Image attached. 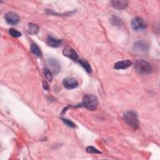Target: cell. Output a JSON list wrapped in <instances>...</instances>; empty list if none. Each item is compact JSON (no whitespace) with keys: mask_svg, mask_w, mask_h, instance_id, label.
I'll list each match as a JSON object with an SVG mask.
<instances>
[{"mask_svg":"<svg viewBox=\"0 0 160 160\" xmlns=\"http://www.w3.org/2000/svg\"><path fill=\"white\" fill-rule=\"evenodd\" d=\"M124 121L132 129H136L139 127V121L136 113L133 111L126 112L123 116Z\"/></svg>","mask_w":160,"mask_h":160,"instance_id":"obj_3","label":"cell"},{"mask_svg":"<svg viewBox=\"0 0 160 160\" xmlns=\"http://www.w3.org/2000/svg\"><path fill=\"white\" fill-rule=\"evenodd\" d=\"M82 105L89 110H96L98 106V99L93 94H86L82 99Z\"/></svg>","mask_w":160,"mask_h":160,"instance_id":"obj_2","label":"cell"},{"mask_svg":"<svg viewBox=\"0 0 160 160\" xmlns=\"http://www.w3.org/2000/svg\"><path fill=\"white\" fill-rule=\"evenodd\" d=\"M48 63L52 72L54 74H57L59 73V72L61 70V66H60L59 62L57 60L51 58V59H48Z\"/></svg>","mask_w":160,"mask_h":160,"instance_id":"obj_8","label":"cell"},{"mask_svg":"<svg viewBox=\"0 0 160 160\" xmlns=\"http://www.w3.org/2000/svg\"><path fill=\"white\" fill-rule=\"evenodd\" d=\"M79 63L85 69V71L86 72H91V71H92L91 67L87 61H86L84 59H79Z\"/></svg>","mask_w":160,"mask_h":160,"instance_id":"obj_15","label":"cell"},{"mask_svg":"<svg viewBox=\"0 0 160 160\" xmlns=\"http://www.w3.org/2000/svg\"><path fill=\"white\" fill-rule=\"evenodd\" d=\"M86 150L88 152L91 153V154H101V151H99V150H98L97 149H96L95 148H94L92 146L87 147Z\"/></svg>","mask_w":160,"mask_h":160,"instance_id":"obj_18","label":"cell"},{"mask_svg":"<svg viewBox=\"0 0 160 160\" xmlns=\"http://www.w3.org/2000/svg\"><path fill=\"white\" fill-rule=\"evenodd\" d=\"M42 86H43V88L45 90H46V91L48 90L49 86H48V83H47V82L46 81H42Z\"/></svg>","mask_w":160,"mask_h":160,"instance_id":"obj_20","label":"cell"},{"mask_svg":"<svg viewBox=\"0 0 160 160\" xmlns=\"http://www.w3.org/2000/svg\"><path fill=\"white\" fill-rule=\"evenodd\" d=\"M62 53L65 56H67L69 58H70L74 61H76L78 59V55L77 52H76V51L74 49H72L71 48H66L64 49Z\"/></svg>","mask_w":160,"mask_h":160,"instance_id":"obj_9","label":"cell"},{"mask_svg":"<svg viewBox=\"0 0 160 160\" xmlns=\"http://www.w3.org/2000/svg\"><path fill=\"white\" fill-rule=\"evenodd\" d=\"M9 32L11 36L14 37V38H18V37H19L21 36V33L14 28L9 29Z\"/></svg>","mask_w":160,"mask_h":160,"instance_id":"obj_17","label":"cell"},{"mask_svg":"<svg viewBox=\"0 0 160 160\" xmlns=\"http://www.w3.org/2000/svg\"><path fill=\"white\" fill-rule=\"evenodd\" d=\"M30 50L32 53H33L34 55H36L38 57H41L42 56L41 49L36 43L33 42L31 44L30 47Z\"/></svg>","mask_w":160,"mask_h":160,"instance_id":"obj_14","label":"cell"},{"mask_svg":"<svg viewBox=\"0 0 160 160\" xmlns=\"http://www.w3.org/2000/svg\"><path fill=\"white\" fill-rule=\"evenodd\" d=\"M131 28L133 30L136 31H142L146 28V23L144 21L139 17H135L131 21Z\"/></svg>","mask_w":160,"mask_h":160,"instance_id":"obj_4","label":"cell"},{"mask_svg":"<svg viewBox=\"0 0 160 160\" xmlns=\"http://www.w3.org/2000/svg\"><path fill=\"white\" fill-rule=\"evenodd\" d=\"M133 49L138 52H146L149 49V44L145 41L139 40L134 42Z\"/></svg>","mask_w":160,"mask_h":160,"instance_id":"obj_5","label":"cell"},{"mask_svg":"<svg viewBox=\"0 0 160 160\" xmlns=\"http://www.w3.org/2000/svg\"><path fill=\"white\" fill-rule=\"evenodd\" d=\"M42 72H43V74H44L45 77L46 78V79L49 81L51 82L52 79V74L51 71L49 69H48L46 68H44L42 69Z\"/></svg>","mask_w":160,"mask_h":160,"instance_id":"obj_16","label":"cell"},{"mask_svg":"<svg viewBox=\"0 0 160 160\" xmlns=\"http://www.w3.org/2000/svg\"><path fill=\"white\" fill-rule=\"evenodd\" d=\"M62 121H63L65 124H66V125H68V126L71 127V128H74V127H75L74 124L71 121H70V120H69V119H65V118H62Z\"/></svg>","mask_w":160,"mask_h":160,"instance_id":"obj_19","label":"cell"},{"mask_svg":"<svg viewBox=\"0 0 160 160\" xmlns=\"http://www.w3.org/2000/svg\"><path fill=\"white\" fill-rule=\"evenodd\" d=\"M5 19L6 22L10 25H16L19 21L18 15L13 12H9L5 15Z\"/></svg>","mask_w":160,"mask_h":160,"instance_id":"obj_7","label":"cell"},{"mask_svg":"<svg viewBox=\"0 0 160 160\" xmlns=\"http://www.w3.org/2000/svg\"><path fill=\"white\" fill-rule=\"evenodd\" d=\"M132 64V62L128 59L124 60V61H121L114 64V68L116 69H124L131 66Z\"/></svg>","mask_w":160,"mask_h":160,"instance_id":"obj_11","label":"cell"},{"mask_svg":"<svg viewBox=\"0 0 160 160\" xmlns=\"http://www.w3.org/2000/svg\"><path fill=\"white\" fill-rule=\"evenodd\" d=\"M28 31L29 34L35 35L39 31V26L33 23H29L28 24Z\"/></svg>","mask_w":160,"mask_h":160,"instance_id":"obj_13","label":"cell"},{"mask_svg":"<svg viewBox=\"0 0 160 160\" xmlns=\"http://www.w3.org/2000/svg\"><path fill=\"white\" fill-rule=\"evenodd\" d=\"M61 40L57 39L56 38H54L51 36H49L46 39V43L48 46L52 47V48H58L61 44Z\"/></svg>","mask_w":160,"mask_h":160,"instance_id":"obj_12","label":"cell"},{"mask_svg":"<svg viewBox=\"0 0 160 160\" xmlns=\"http://www.w3.org/2000/svg\"><path fill=\"white\" fill-rule=\"evenodd\" d=\"M134 69L140 74H149L152 71L150 63L144 59L136 60L134 62Z\"/></svg>","mask_w":160,"mask_h":160,"instance_id":"obj_1","label":"cell"},{"mask_svg":"<svg viewBox=\"0 0 160 160\" xmlns=\"http://www.w3.org/2000/svg\"><path fill=\"white\" fill-rule=\"evenodd\" d=\"M113 8L117 9H123L128 6V1L125 0H113L111 2Z\"/></svg>","mask_w":160,"mask_h":160,"instance_id":"obj_10","label":"cell"},{"mask_svg":"<svg viewBox=\"0 0 160 160\" xmlns=\"http://www.w3.org/2000/svg\"><path fill=\"white\" fill-rule=\"evenodd\" d=\"M63 85L66 89H74L78 87V82L77 80L72 77H67L63 79L62 81Z\"/></svg>","mask_w":160,"mask_h":160,"instance_id":"obj_6","label":"cell"}]
</instances>
